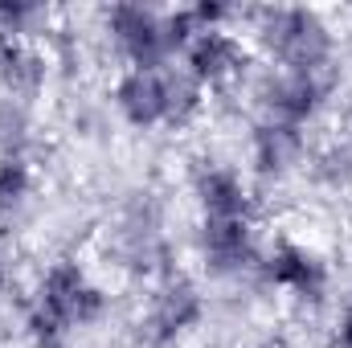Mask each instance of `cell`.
<instances>
[{
	"instance_id": "52a82bcc",
	"label": "cell",
	"mask_w": 352,
	"mask_h": 348,
	"mask_svg": "<svg viewBox=\"0 0 352 348\" xmlns=\"http://www.w3.org/2000/svg\"><path fill=\"white\" fill-rule=\"evenodd\" d=\"M201 197L209 217H246V188L230 173H209L201 180Z\"/></svg>"
},
{
	"instance_id": "30bf717a",
	"label": "cell",
	"mask_w": 352,
	"mask_h": 348,
	"mask_svg": "<svg viewBox=\"0 0 352 348\" xmlns=\"http://www.w3.org/2000/svg\"><path fill=\"white\" fill-rule=\"evenodd\" d=\"M340 340H344V348H352V312L344 316V328H340Z\"/></svg>"
},
{
	"instance_id": "277c9868",
	"label": "cell",
	"mask_w": 352,
	"mask_h": 348,
	"mask_svg": "<svg viewBox=\"0 0 352 348\" xmlns=\"http://www.w3.org/2000/svg\"><path fill=\"white\" fill-rule=\"evenodd\" d=\"M188 62H192V74H197V78H209V83H213V78H226V74L238 66V45H234L226 33L205 29V33L192 37Z\"/></svg>"
},
{
	"instance_id": "8992f818",
	"label": "cell",
	"mask_w": 352,
	"mask_h": 348,
	"mask_svg": "<svg viewBox=\"0 0 352 348\" xmlns=\"http://www.w3.org/2000/svg\"><path fill=\"white\" fill-rule=\"evenodd\" d=\"M205 250H209V259L217 266H238L250 254V226H246V217H209Z\"/></svg>"
},
{
	"instance_id": "6da1fadb",
	"label": "cell",
	"mask_w": 352,
	"mask_h": 348,
	"mask_svg": "<svg viewBox=\"0 0 352 348\" xmlns=\"http://www.w3.org/2000/svg\"><path fill=\"white\" fill-rule=\"evenodd\" d=\"M41 312L62 328V324H87L90 316L98 312V295L87 287V279L78 274V266L62 262L45 274L41 287Z\"/></svg>"
},
{
	"instance_id": "9c48e42d",
	"label": "cell",
	"mask_w": 352,
	"mask_h": 348,
	"mask_svg": "<svg viewBox=\"0 0 352 348\" xmlns=\"http://www.w3.org/2000/svg\"><path fill=\"white\" fill-rule=\"evenodd\" d=\"M21 193H25V168L21 164H4L0 168V205L16 201Z\"/></svg>"
},
{
	"instance_id": "ba28073f",
	"label": "cell",
	"mask_w": 352,
	"mask_h": 348,
	"mask_svg": "<svg viewBox=\"0 0 352 348\" xmlns=\"http://www.w3.org/2000/svg\"><path fill=\"white\" fill-rule=\"evenodd\" d=\"M192 312H197V303H192V295L188 291H168L164 295V303H160V328L164 332H173L180 324H188L192 320Z\"/></svg>"
},
{
	"instance_id": "3957f363",
	"label": "cell",
	"mask_w": 352,
	"mask_h": 348,
	"mask_svg": "<svg viewBox=\"0 0 352 348\" xmlns=\"http://www.w3.org/2000/svg\"><path fill=\"white\" fill-rule=\"evenodd\" d=\"M119 107L127 111L131 123H156L173 115V90L156 70H131L119 87Z\"/></svg>"
},
{
	"instance_id": "5b68a950",
	"label": "cell",
	"mask_w": 352,
	"mask_h": 348,
	"mask_svg": "<svg viewBox=\"0 0 352 348\" xmlns=\"http://www.w3.org/2000/svg\"><path fill=\"white\" fill-rule=\"evenodd\" d=\"M270 279H274L278 287L299 291V295H316L320 283H324V270H320V262L311 259V254H303V250H295V246H278V250L270 254Z\"/></svg>"
},
{
	"instance_id": "7a4b0ae2",
	"label": "cell",
	"mask_w": 352,
	"mask_h": 348,
	"mask_svg": "<svg viewBox=\"0 0 352 348\" xmlns=\"http://www.w3.org/2000/svg\"><path fill=\"white\" fill-rule=\"evenodd\" d=\"M115 33L123 50L135 58V70H156V62L168 54V37L144 8H115Z\"/></svg>"
}]
</instances>
